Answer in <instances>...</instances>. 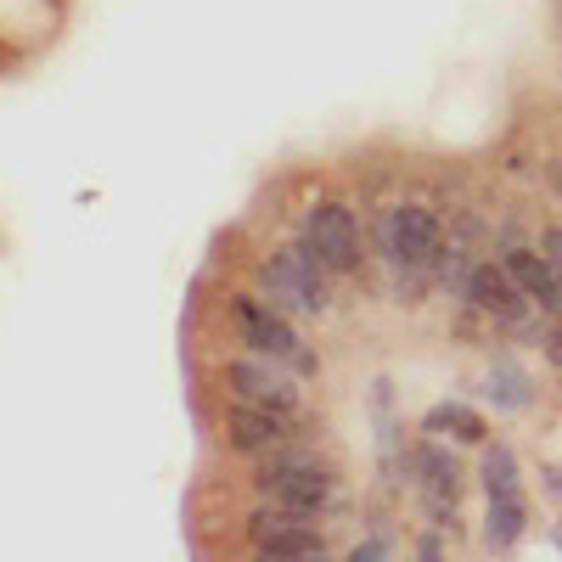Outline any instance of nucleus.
<instances>
[{"label": "nucleus", "instance_id": "13", "mask_svg": "<svg viewBox=\"0 0 562 562\" xmlns=\"http://www.w3.org/2000/svg\"><path fill=\"white\" fill-rule=\"evenodd\" d=\"M422 434L434 439H461V445H479L484 439V416L473 405H434L428 416H422Z\"/></svg>", "mask_w": 562, "mask_h": 562}, {"label": "nucleus", "instance_id": "6", "mask_svg": "<svg viewBox=\"0 0 562 562\" xmlns=\"http://www.w3.org/2000/svg\"><path fill=\"white\" fill-rule=\"evenodd\" d=\"M220 378H225L231 400H243V405H270V411H293V416H299V405H304L299 371L281 366V360H270V355H259V349L231 355Z\"/></svg>", "mask_w": 562, "mask_h": 562}, {"label": "nucleus", "instance_id": "11", "mask_svg": "<svg viewBox=\"0 0 562 562\" xmlns=\"http://www.w3.org/2000/svg\"><path fill=\"white\" fill-rule=\"evenodd\" d=\"M416 467H422V473H416L422 501H428V512H434L439 524H450L456 506H461V467H456V456L422 445V450H416Z\"/></svg>", "mask_w": 562, "mask_h": 562}, {"label": "nucleus", "instance_id": "17", "mask_svg": "<svg viewBox=\"0 0 562 562\" xmlns=\"http://www.w3.org/2000/svg\"><path fill=\"white\" fill-rule=\"evenodd\" d=\"M546 490H551V495L562 501V479H557V467H546Z\"/></svg>", "mask_w": 562, "mask_h": 562}, {"label": "nucleus", "instance_id": "15", "mask_svg": "<svg viewBox=\"0 0 562 562\" xmlns=\"http://www.w3.org/2000/svg\"><path fill=\"white\" fill-rule=\"evenodd\" d=\"M546 360L562 371V326H551V333H546Z\"/></svg>", "mask_w": 562, "mask_h": 562}, {"label": "nucleus", "instance_id": "14", "mask_svg": "<svg viewBox=\"0 0 562 562\" xmlns=\"http://www.w3.org/2000/svg\"><path fill=\"white\" fill-rule=\"evenodd\" d=\"M484 394L501 405V411H529V400H535V389H529V378L512 360H495L490 366V378H484Z\"/></svg>", "mask_w": 562, "mask_h": 562}, {"label": "nucleus", "instance_id": "4", "mask_svg": "<svg viewBox=\"0 0 562 562\" xmlns=\"http://www.w3.org/2000/svg\"><path fill=\"white\" fill-rule=\"evenodd\" d=\"M237 333H243L248 349H259V355H270V360H281V366H293L299 378H310V371L321 366L315 349L299 338L293 315H281L265 293H243V299H237Z\"/></svg>", "mask_w": 562, "mask_h": 562}, {"label": "nucleus", "instance_id": "5", "mask_svg": "<svg viewBox=\"0 0 562 562\" xmlns=\"http://www.w3.org/2000/svg\"><path fill=\"white\" fill-rule=\"evenodd\" d=\"M248 551L270 562H299V557H326L333 540H326L321 518H304L288 506H259L248 512Z\"/></svg>", "mask_w": 562, "mask_h": 562}, {"label": "nucleus", "instance_id": "9", "mask_svg": "<svg viewBox=\"0 0 562 562\" xmlns=\"http://www.w3.org/2000/svg\"><path fill=\"white\" fill-rule=\"evenodd\" d=\"M299 439V416L293 411H270V405H231V416H225V445L237 450V456H270V450H281V445H293Z\"/></svg>", "mask_w": 562, "mask_h": 562}, {"label": "nucleus", "instance_id": "2", "mask_svg": "<svg viewBox=\"0 0 562 562\" xmlns=\"http://www.w3.org/2000/svg\"><path fill=\"white\" fill-rule=\"evenodd\" d=\"M378 254L411 288V299H422V288L439 276V259H445V225H439V214L422 209V203H389L383 220H378Z\"/></svg>", "mask_w": 562, "mask_h": 562}, {"label": "nucleus", "instance_id": "12", "mask_svg": "<svg viewBox=\"0 0 562 562\" xmlns=\"http://www.w3.org/2000/svg\"><path fill=\"white\" fill-rule=\"evenodd\" d=\"M524 524H529L524 490H490V524H484V535H490L495 546H518Z\"/></svg>", "mask_w": 562, "mask_h": 562}, {"label": "nucleus", "instance_id": "1", "mask_svg": "<svg viewBox=\"0 0 562 562\" xmlns=\"http://www.w3.org/2000/svg\"><path fill=\"white\" fill-rule=\"evenodd\" d=\"M254 484H259V495H265L270 506L304 512V518H321V524L338 518V512L349 506V490H344V479H338V467L304 456L299 439L281 445V450H270L265 467L254 473Z\"/></svg>", "mask_w": 562, "mask_h": 562}, {"label": "nucleus", "instance_id": "8", "mask_svg": "<svg viewBox=\"0 0 562 562\" xmlns=\"http://www.w3.org/2000/svg\"><path fill=\"white\" fill-rule=\"evenodd\" d=\"M467 304H473L479 315H490L495 326H529L535 315V299L518 288V276L506 270V259H479L473 270H467Z\"/></svg>", "mask_w": 562, "mask_h": 562}, {"label": "nucleus", "instance_id": "10", "mask_svg": "<svg viewBox=\"0 0 562 562\" xmlns=\"http://www.w3.org/2000/svg\"><path fill=\"white\" fill-rule=\"evenodd\" d=\"M501 259H506V270H512V276H518V288L535 299V310L562 321V276H557V265H551L540 248H524V243H518V231H506Z\"/></svg>", "mask_w": 562, "mask_h": 562}, {"label": "nucleus", "instance_id": "16", "mask_svg": "<svg viewBox=\"0 0 562 562\" xmlns=\"http://www.w3.org/2000/svg\"><path fill=\"white\" fill-rule=\"evenodd\" d=\"M394 546L389 540H366V546H355V557H389Z\"/></svg>", "mask_w": 562, "mask_h": 562}, {"label": "nucleus", "instance_id": "3", "mask_svg": "<svg viewBox=\"0 0 562 562\" xmlns=\"http://www.w3.org/2000/svg\"><path fill=\"white\" fill-rule=\"evenodd\" d=\"M259 293L281 310V315H326L333 310V270L315 259V248L304 237L270 248V259L259 265Z\"/></svg>", "mask_w": 562, "mask_h": 562}, {"label": "nucleus", "instance_id": "7", "mask_svg": "<svg viewBox=\"0 0 562 562\" xmlns=\"http://www.w3.org/2000/svg\"><path fill=\"white\" fill-rule=\"evenodd\" d=\"M304 243L315 248V259L333 270V276H355L366 265V237H360V220L349 203L326 198V203H310L304 214Z\"/></svg>", "mask_w": 562, "mask_h": 562}, {"label": "nucleus", "instance_id": "18", "mask_svg": "<svg viewBox=\"0 0 562 562\" xmlns=\"http://www.w3.org/2000/svg\"><path fill=\"white\" fill-rule=\"evenodd\" d=\"M557 546H562V524H557Z\"/></svg>", "mask_w": 562, "mask_h": 562}]
</instances>
